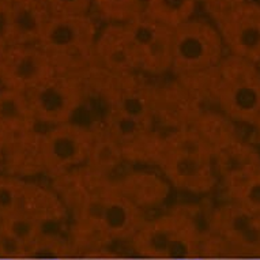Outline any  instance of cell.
I'll list each match as a JSON object with an SVG mask.
<instances>
[{"label": "cell", "mask_w": 260, "mask_h": 260, "mask_svg": "<svg viewBox=\"0 0 260 260\" xmlns=\"http://www.w3.org/2000/svg\"><path fill=\"white\" fill-rule=\"evenodd\" d=\"M115 185L139 209L155 207L167 201L171 187L162 176L151 172H133L116 180Z\"/></svg>", "instance_id": "cell-14"}, {"label": "cell", "mask_w": 260, "mask_h": 260, "mask_svg": "<svg viewBox=\"0 0 260 260\" xmlns=\"http://www.w3.org/2000/svg\"><path fill=\"white\" fill-rule=\"evenodd\" d=\"M214 167L218 179L231 189L260 173V153L239 138L214 154Z\"/></svg>", "instance_id": "cell-12"}, {"label": "cell", "mask_w": 260, "mask_h": 260, "mask_svg": "<svg viewBox=\"0 0 260 260\" xmlns=\"http://www.w3.org/2000/svg\"><path fill=\"white\" fill-rule=\"evenodd\" d=\"M56 75L51 60L39 45H9L0 66V85L29 94Z\"/></svg>", "instance_id": "cell-8"}, {"label": "cell", "mask_w": 260, "mask_h": 260, "mask_svg": "<svg viewBox=\"0 0 260 260\" xmlns=\"http://www.w3.org/2000/svg\"><path fill=\"white\" fill-rule=\"evenodd\" d=\"M259 2H260V0H259Z\"/></svg>", "instance_id": "cell-32"}, {"label": "cell", "mask_w": 260, "mask_h": 260, "mask_svg": "<svg viewBox=\"0 0 260 260\" xmlns=\"http://www.w3.org/2000/svg\"><path fill=\"white\" fill-rule=\"evenodd\" d=\"M7 47H9V45H7V43H6L5 39H3V36L0 35V66H2V61H3V57H5Z\"/></svg>", "instance_id": "cell-24"}, {"label": "cell", "mask_w": 260, "mask_h": 260, "mask_svg": "<svg viewBox=\"0 0 260 260\" xmlns=\"http://www.w3.org/2000/svg\"><path fill=\"white\" fill-rule=\"evenodd\" d=\"M139 52V70L150 75H162L172 70L173 29L151 21L145 15L131 22Z\"/></svg>", "instance_id": "cell-11"}, {"label": "cell", "mask_w": 260, "mask_h": 260, "mask_svg": "<svg viewBox=\"0 0 260 260\" xmlns=\"http://www.w3.org/2000/svg\"><path fill=\"white\" fill-rule=\"evenodd\" d=\"M49 18L39 0H6L0 35L7 45H37Z\"/></svg>", "instance_id": "cell-10"}, {"label": "cell", "mask_w": 260, "mask_h": 260, "mask_svg": "<svg viewBox=\"0 0 260 260\" xmlns=\"http://www.w3.org/2000/svg\"><path fill=\"white\" fill-rule=\"evenodd\" d=\"M226 191L231 202H235L260 218V173Z\"/></svg>", "instance_id": "cell-20"}, {"label": "cell", "mask_w": 260, "mask_h": 260, "mask_svg": "<svg viewBox=\"0 0 260 260\" xmlns=\"http://www.w3.org/2000/svg\"><path fill=\"white\" fill-rule=\"evenodd\" d=\"M189 127L193 128L205 139L214 154L226 145H229L231 142L239 139L235 121H232L219 109L202 112L192 120Z\"/></svg>", "instance_id": "cell-16"}, {"label": "cell", "mask_w": 260, "mask_h": 260, "mask_svg": "<svg viewBox=\"0 0 260 260\" xmlns=\"http://www.w3.org/2000/svg\"><path fill=\"white\" fill-rule=\"evenodd\" d=\"M25 183L18 177L0 173V219L21 209Z\"/></svg>", "instance_id": "cell-21"}, {"label": "cell", "mask_w": 260, "mask_h": 260, "mask_svg": "<svg viewBox=\"0 0 260 260\" xmlns=\"http://www.w3.org/2000/svg\"><path fill=\"white\" fill-rule=\"evenodd\" d=\"M36 121L26 94L0 87V131L23 134L35 131Z\"/></svg>", "instance_id": "cell-15"}, {"label": "cell", "mask_w": 260, "mask_h": 260, "mask_svg": "<svg viewBox=\"0 0 260 260\" xmlns=\"http://www.w3.org/2000/svg\"><path fill=\"white\" fill-rule=\"evenodd\" d=\"M5 5H6V0H0V15H2V13H3Z\"/></svg>", "instance_id": "cell-27"}, {"label": "cell", "mask_w": 260, "mask_h": 260, "mask_svg": "<svg viewBox=\"0 0 260 260\" xmlns=\"http://www.w3.org/2000/svg\"><path fill=\"white\" fill-rule=\"evenodd\" d=\"M100 226L111 236L133 235L143 226V210L124 197L112 180L104 191Z\"/></svg>", "instance_id": "cell-13"}, {"label": "cell", "mask_w": 260, "mask_h": 260, "mask_svg": "<svg viewBox=\"0 0 260 260\" xmlns=\"http://www.w3.org/2000/svg\"><path fill=\"white\" fill-rule=\"evenodd\" d=\"M95 67L109 75L127 77L139 70V52L131 22L108 23L100 30L94 48Z\"/></svg>", "instance_id": "cell-9"}, {"label": "cell", "mask_w": 260, "mask_h": 260, "mask_svg": "<svg viewBox=\"0 0 260 260\" xmlns=\"http://www.w3.org/2000/svg\"><path fill=\"white\" fill-rule=\"evenodd\" d=\"M43 260H66V259H43Z\"/></svg>", "instance_id": "cell-30"}, {"label": "cell", "mask_w": 260, "mask_h": 260, "mask_svg": "<svg viewBox=\"0 0 260 260\" xmlns=\"http://www.w3.org/2000/svg\"><path fill=\"white\" fill-rule=\"evenodd\" d=\"M253 127L256 128V133H257V137H259V139H260V117H259V120L256 121V124L253 125Z\"/></svg>", "instance_id": "cell-25"}, {"label": "cell", "mask_w": 260, "mask_h": 260, "mask_svg": "<svg viewBox=\"0 0 260 260\" xmlns=\"http://www.w3.org/2000/svg\"><path fill=\"white\" fill-rule=\"evenodd\" d=\"M203 3V7L209 13L211 18H215L221 14L229 11L236 6L245 3L248 0H201Z\"/></svg>", "instance_id": "cell-23"}, {"label": "cell", "mask_w": 260, "mask_h": 260, "mask_svg": "<svg viewBox=\"0 0 260 260\" xmlns=\"http://www.w3.org/2000/svg\"><path fill=\"white\" fill-rule=\"evenodd\" d=\"M97 26L87 15L51 17L39 45L49 57L56 74L81 77L95 67Z\"/></svg>", "instance_id": "cell-2"}, {"label": "cell", "mask_w": 260, "mask_h": 260, "mask_svg": "<svg viewBox=\"0 0 260 260\" xmlns=\"http://www.w3.org/2000/svg\"><path fill=\"white\" fill-rule=\"evenodd\" d=\"M213 19L228 55L260 66L259 0H248Z\"/></svg>", "instance_id": "cell-7"}, {"label": "cell", "mask_w": 260, "mask_h": 260, "mask_svg": "<svg viewBox=\"0 0 260 260\" xmlns=\"http://www.w3.org/2000/svg\"><path fill=\"white\" fill-rule=\"evenodd\" d=\"M95 134L86 125L66 123L40 134L41 169L53 179L85 167Z\"/></svg>", "instance_id": "cell-5"}, {"label": "cell", "mask_w": 260, "mask_h": 260, "mask_svg": "<svg viewBox=\"0 0 260 260\" xmlns=\"http://www.w3.org/2000/svg\"><path fill=\"white\" fill-rule=\"evenodd\" d=\"M215 101L232 121L255 125L260 117V66L225 55L215 67Z\"/></svg>", "instance_id": "cell-3"}, {"label": "cell", "mask_w": 260, "mask_h": 260, "mask_svg": "<svg viewBox=\"0 0 260 260\" xmlns=\"http://www.w3.org/2000/svg\"><path fill=\"white\" fill-rule=\"evenodd\" d=\"M117 260H142V259H117Z\"/></svg>", "instance_id": "cell-29"}, {"label": "cell", "mask_w": 260, "mask_h": 260, "mask_svg": "<svg viewBox=\"0 0 260 260\" xmlns=\"http://www.w3.org/2000/svg\"><path fill=\"white\" fill-rule=\"evenodd\" d=\"M169 260H207V259H197V257H176V259Z\"/></svg>", "instance_id": "cell-26"}, {"label": "cell", "mask_w": 260, "mask_h": 260, "mask_svg": "<svg viewBox=\"0 0 260 260\" xmlns=\"http://www.w3.org/2000/svg\"><path fill=\"white\" fill-rule=\"evenodd\" d=\"M26 95L36 121L51 128L73 121L83 103L85 90L81 77L56 74Z\"/></svg>", "instance_id": "cell-6"}, {"label": "cell", "mask_w": 260, "mask_h": 260, "mask_svg": "<svg viewBox=\"0 0 260 260\" xmlns=\"http://www.w3.org/2000/svg\"><path fill=\"white\" fill-rule=\"evenodd\" d=\"M240 260H253V259H240Z\"/></svg>", "instance_id": "cell-31"}, {"label": "cell", "mask_w": 260, "mask_h": 260, "mask_svg": "<svg viewBox=\"0 0 260 260\" xmlns=\"http://www.w3.org/2000/svg\"><path fill=\"white\" fill-rule=\"evenodd\" d=\"M125 159L124 151L119 141L109 133L95 134V139L90 150L86 168L101 176L115 172Z\"/></svg>", "instance_id": "cell-18"}, {"label": "cell", "mask_w": 260, "mask_h": 260, "mask_svg": "<svg viewBox=\"0 0 260 260\" xmlns=\"http://www.w3.org/2000/svg\"><path fill=\"white\" fill-rule=\"evenodd\" d=\"M51 17L87 15L91 10V0H39Z\"/></svg>", "instance_id": "cell-22"}, {"label": "cell", "mask_w": 260, "mask_h": 260, "mask_svg": "<svg viewBox=\"0 0 260 260\" xmlns=\"http://www.w3.org/2000/svg\"><path fill=\"white\" fill-rule=\"evenodd\" d=\"M199 0H145L143 15L151 21L176 29L193 18Z\"/></svg>", "instance_id": "cell-17"}, {"label": "cell", "mask_w": 260, "mask_h": 260, "mask_svg": "<svg viewBox=\"0 0 260 260\" xmlns=\"http://www.w3.org/2000/svg\"><path fill=\"white\" fill-rule=\"evenodd\" d=\"M0 260H18V259H13V257H5V259H0Z\"/></svg>", "instance_id": "cell-28"}, {"label": "cell", "mask_w": 260, "mask_h": 260, "mask_svg": "<svg viewBox=\"0 0 260 260\" xmlns=\"http://www.w3.org/2000/svg\"><path fill=\"white\" fill-rule=\"evenodd\" d=\"M145 0H91V9L108 23H128L143 15Z\"/></svg>", "instance_id": "cell-19"}, {"label": "cell", "mask_w": 260, "mask_h": 260, "mask_svg": "<svg viewBox=\"0 0 260 260\" xmlns=\"http://www.w3.org/2000/svg\"><path fill=\"white\" fill-rule=\"evenodd\" d=\"M225 57V45L217 26L211 22L191 18L173 29L172 73L187 77L213 70Z\"/></svg>", "instance_id": "cell-4"}, {"label": "cell", "mask_w": 260, "mask_h": 260, "mask_svg": "<svg viewBox=\"0 0 260 260\" xmlns=\"http://www.w3.org/2000/svg\"><path fill=\"white\" fill-rule=\"evenodd\" d=\"M157 164L165 180L180 191L205 195L218 183L213 150L189 125L162 137Z\"/></svg>", "instance_id": "cell-1"}]
</instances>
